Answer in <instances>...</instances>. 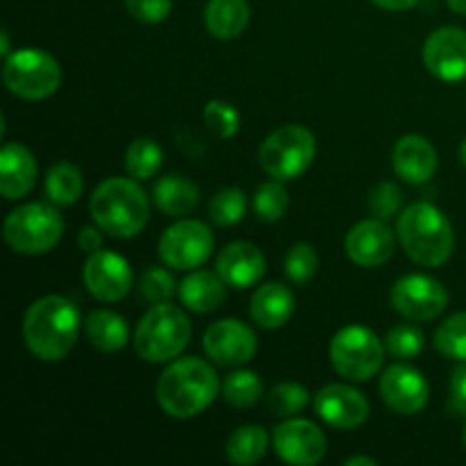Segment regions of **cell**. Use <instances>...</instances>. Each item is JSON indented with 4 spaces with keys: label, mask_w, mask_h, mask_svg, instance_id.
Masks as SVG:
<instances>
[{
    "label": "cell",
    "mask_w": 466,
    "mask_h": 466,
    "mask_svg": "<svg viewBox=\"0 0 466 466\" xmlns=\"http://www.w3.org/2000/svg\"><path fill=\"white\" fill-rule=\"evenodd\" d=\"M317 139L303 126H282L259 146V164L273 180L289 182L303 176L314 162Z\"/></svg>",
    "instance_id": "cell-7"
},
{
    "label": "cell",
    "mask_w": 466,
    "mask_h": 466,
    "mask_svg": "<svg viewBox=\"0 0 466 466\" xmlns=\"http://www.w3.org/2000/svg\"><path fill=\"white\" fill-rule=\"evenodd\" d=\"M86 291L100 303H118L132 287V268L123 255L112 250H96L86 258L85 271Z\"/></svg>",
    "instance_id": "cell-14"
},
{
    "label": "cell",
    "mask_w": 466,
    "mask_h": 466,
    "mask_svg": "<svg viewBox=\"0 0 466 466\" xmlns=\"http://www.w3.org/2000/svg\"><path fill=\"white\" fill-rule=\"evenodd\" d=\"M218 376L200 358L173 360L159 376L155 396L168 417L191 419L209 408L218 396Z\"/></svg>",
    "instance_id": "cell-2"
},
{
    "label": "cell",
    "mask_w": 466,
    "mask_h": 466,
    "mask_svg": "<svg viewBox=\"0 0 466 466\" xmlns=\"http://www.w3.org/2000/svg\"><path fill=\"white\" fill-rule=\"evenodd\" d=\"M380 396L391 412L414 417L428 405L431 385L421 371L399 362L380 376Z\"/></svg>",
    "instance_id": "cell-15"
},
{
    "label": "cell",
    "mask_w": 466,
    "mask_h": 466,
    "mask_svg": "<svg viewBox=\"0 0 466 466\" xmlns=\"http://www.w3.org/2000/svg\"><path fill=\"white\" fill-rule=\"evenodd\" d=\"M5 241L21 255L50 253L64 235V218L53 205L27 203L12 209L3 226Z\"/></svg>",
    "instance_id": "cell-6"
},
{
    "label": "cell",
    "mask_w": 466,
    "mask_h": 466,
    "mask_svg": "<svg viewBox=\"0 0 466 466\" xmlns=\"http://www.w3.org/2000/svg\"><path fill=\"white\" fill-rule=\"evenodd\" d=\"M80 312L64 296H44L23 317V341L41 362H59L76 346L82 326Z\"/></svg>",
    "instance_id": "cell-1"
},
{
    "label": "cell",
    "mask_w": 466,
    "mask_h": 466,
    "mask_svg": "<svg viewBox=\"0 0 466 466\" xmlns=\"http://www.w3.org/2000/svg\"><path fill=\"white\" fill-rule=\"evenodd\" d=\"M319 271V255L314 250V246L299 241V244L291 246L287 250L285 258V276L287 280H291L294 285L305 287Z\"/></svg>",
    "instance_id": "cell-36"
},
{
    "label": "cell",
    "mask_w": 466,
    "mask_h": 466,
    "mask_svg": "<svg viewBox=\"0 0 466 466\" xmlns=\"http://www.w3.org/2000/svg\"><path fill=\"white\" fill-rule=\"evenodd\" d=\"M449 7L455 14H466V0H449Z\"/></svg>",
    "instance_id": "cell-46"
},
{
    "label": "cell",
    "mask_w": 466,
    "mask_h": 466,
    "mask_svg": "<svg viewBox=\"0 0 466 466\" xmlns=\"http://www.w3.org/2000/svg\"><path fill=\"white\" fill-rule=\"evenodd\" d=\"M396 232L410 259L421 267H441L453 255V226L449 217L432 203H414L405 208L399 217Z\"/></svg>",
    "instance_id": "cell-4"
},
{
    "label": "cell",
    "mask_w": 466,
    "mask_h": 466,
    "mask_svg": "<svg viewBox=\"0 0 466 466\" xmlns=\"http://www.w3.org/2000/svg\"><path fill=\"white\" fill-rule=\"evenodd\" d=\"M205 126L218 137V139H232L239 132V112L226 100H209L203 109Z\"/></svg>",
    "instance_id": "cell-38"
},
{
    "label": "cell",
    "mask_w": 466,
    "mask_h": 466,
    "mask_svg": "<svg viewBox=\"0 0 466 466\" xmlns=\"http://www.w3.org/2000/svg\"><path fill=\"white\" fill-rule=\"evenodd\" d=\"M155 205L167 217H187L196 209L200 200V191L189 177H182L177 173L164 176L153 187Z\"/></svg>",
    "instance_id": "cell-24"
},
{
    "label": "cell",
    "mask_w": 466,
    "mask_h": 466,
    "mask_svg": "<svg viewBox=\"0 0 466 466\" xmlns=\"http://www.w3.org/2000/svg\"><path fill=\"white\" fill-rule=\"evenodd\" d=\"M214 250V235L203 221L182 218L159 237V258L177 271H194L203 267Z\"/></svg>",
    "instance_id": "cell-10"
},
{
    "label": "cell",
    "mask_w": 466,
    "mask_h": 466,
    "mask_svg": "<svg viewBox=\"0 0 466 466\" xmlns=\"http://www.w3.org/2000/svg\"><path fill=\"white\" fill-rule=\"evenodd\" d=\"M176 278L162 267H150L139 278V296L150 305L168 303L176 294Z\"/></svg>",
    "instance_id": "cell-37"
},
{
    "label": "cell",
    "mask_w": 466,
    "mask_h": 466,
    "mask_svg": "<svg viewBox=\"0 0 466 466\" xmlns=\"http://www.w3.org/2000/svg\"><path fill=\"white\" fill-rule=\"evenodd\" d=\"M77 246H80L86 255L103 248V232H100V228L98 226L80 228V232H77Z\"/></svg>",
    "instance_id": "cell-42"
},
{
    "label": "cell",
    "mask_w": 466,
    "mask_h": 466,
    "mask_svg": "<svg viewBox=\"0 0 466 466\" xmlns=\"http://www.w3.org/2000/svg\"><path fill=\"white\" fill-rule=\"evenodd\" d=\"M89 214L100 230L116 239H130L146 228L150 203L146 191L130 177H109L100 182L89 200Z\"/></svg>",
    "instance_id": "cell-3"
},
{
    "label": "cell",
    "mask_w": 466,
    "mask_h": 466,
    "mask_svg": "<svg viewBox=\"0 0 466 466\" xmlns=\"http://www.w3.org/2000/svg\"><path fill=\"white\" fill-rule=\"evenodd\" d=\"M423 64L435 77L444 82H460L466 77V32L446 25L432 32L423 44Z\"/></svg>",
    "instance_id": "cell-16"
},
{
    "label": "cell",
    "mask_w": 466,
    "mask_h": 466,
    "mask_svg": "<svg viewBox=\"0 0 466 466\" xmlns=\"http://www.w3.org/2000/svg\"><path fill=\"white\" fill-rule=\"evenodd\" d=\"M371 3L387 12H405V9H412L419 0H371Z\"/></svg>",
    "instance_id": "cell-43"
},
{
    "label": "cell",
    "mask_w": 466,
    "mask_h": 466,
    "mask_svg": "<svg viewBox=\"0 0 466 466\" xmlns=\"http://www.w3.org/2000/svg\"><path fill=\"white\" fill-rule=\"evenodd\" d=\"M85 335L89 344L100 353H116V350L126 349L127 339H130L126 319L112 309H94L85 319Z\"/></svg>",
    "instance_id": "cell-26"
},
{
    "label": "cell",
    "mask_w": 466,
    "mask_h": 466,
    "mask_svg": "<svg viewBox=\"0 0 466 466\" xmlns=\"http://www.w3.org/2000/svg\"><path fill=\"white\" fill-rule=\"evenodd\" d=\"M396 176L408 185H423L431 180L437 171V150L426 137L405 135L396 141L394 153H391Z\"/></svg>",
    "instance_id": "cell-20"
},
{
    "label": "cell",
    "mask_w": 466,
    "mask_h": 466,
    "mask_svg": "<svg viewBox=\"0 0 466 466\" xmlns=\"http://www.w3.org/2000/svg\"><path fill=\"white\" fill-rule=\"evenodd\" d=\"M426 346V335L419 326L412 323H400L394 326L385 337V349L396 360H414Z\"/></svg>",
    "instance_id": "cell-35"
},
{
    "label": "cell",
    "mask_w": 466,
    "mask_h": 466,
    "mask_svg": "<svg viewBox=\"0 0 466 466\" xmlns=\"http://www.w3.org/2000/svg\"><path fill=\"white\" fill-rule=\"evenodd\" d=\"M309 403V391L299 382H280L267 396V408L273 417L291 419Z\"/></svg>",
    "instance_id": "cell-34"
},
{
    "label": "cell",
    "mask_w": 466,
    "mask_h": 466,
    "mask_svg": "<svg viewBox=\"0 0 466 466\" xmlns=\"http://www.w3.org/2000/svg\"><path fill=\"white\" fill-rule=\"evenodd\" d=\"M449 410L460 417H466V362H460V367L451 373Z\"/></svg>",
    "instance_id": "cell-41"
},
{
    "label": "cell",
    "mask_w": 466,
    "mask_h": 466,
    "mask_svg": "<svg viewBox=\"0 0 466 466\" xmlns=\"http://www.w3.org/2000/svg\"><path fill=\"white\" fill-rule=\"evenodd\" d=\"M248 200L239 187H226L209 200V218L218 228H232L246 217Z\"/></svg>",
    "instance_id": "cell-31"
},
{
    "label": "cell",
    "mask_w": 466,
    "mask_h": 466,
    "mask_svg": "<svg viewBox=\"0 0 466 466\" xmlns=\"http://www.w3.org/2000/svg\"><path fill=\"white\" fill-rule=\"evenodd\" d=\"M460 162L466 167V139L462 141V146H460Z\"/></svg>",
    "instance_id": "cell-47"
},
{
    "label": "cell",
    "mask_w": 466,
    "mask_h": 466,
    "mask_svg": "<svg viewBox=\"0 0 466 466\" xmlns=\"http://www.w3.org/2000/svg\"><path fill=\"white\" fill-rule=\"evenodd\" d=\"M226 287L228 285L218 273L205 271V268L196 271L194 268V273H189L177 287V296H180V303L191 312L209 314L223 305Z\"/></svg>",
    "instance_id": "cell-23"
},
{
    "label": "cell",
    "mask_w": 466,
    "mask_h": 466,
    "mask_svg": "<svg viewBox=\"0 0 466 466\" xmlns=\"http://www.w3.org/2000/svg\"><path fill=\"white\" fill-rule=\"evenodd\" d=\"M268 437L267 428L262 426H241L228 437L226 444V458L228 462L239 464V466H250L258 464L259 460L267 455L268 451Z\"/></svg>",
    "instance_id": "cell-27"
},
{
    "label": "cell",
    "mask_w": 466,
    "mask_h": 466,
    "mask_svg": "<svg viewBox=\"0 0 466 466\" xmlns=\"http://www.w3.org/2000/svg\"><path fill=\"white\" fill-rule=\"evenodd\" d=\"M278 458L294 466H314L328 453V440L317 423L308 419H287L273 431Z\"/></svg>",
    "instance_id": "cell-12"
},
{
    "label": "cell",
    "mask_w": 466,
    "mask_h": 466,
    "mask_svg": "<svg viewBox=\"0 0 466 466\" xmlns=\"http://www.w3.org/2000/svg\"><path fill=\"white\" fill-rule=\"evenodd\" d=\"M267 271L264 253L250 241H232L218 253L217 273L223 278L228 287L235 289H248Z\"/></svg>",
    "instance_id": "cell-19"
},
{
    "label": "cell",
    "mask_w": 466,
    "mask_h": 466,
    "mask_svg": "<svg viewBox=\"0 0 466 466\" xmlns=\"http://www.w3.org/2000/svg\"><path fill=\"white\" fill-rule=\"evenodd\" d=\"M162 146L150 137H139L126 150V168L135 180H148L162 168Z\"/></svg>",
    "instance_id": "cell-29"
},
{
    "label": "cell",
    "mask_w": 466,
    "mask_h": 466,
    "mask_svg": "<svg viewBox=\"0 0 466 466\" xmlns=\"http://www.w3.org/2000/svg\"><path fill=\"white\" fill-rule=\"evenodd\" d=\"M0 55H3V57H9V55H12V48H9L7 30H0Z\"/></svg>",
    "instance_id": "cell-45"
},
{
    "label": "cell",
    "mask_w": 466,
    "mask_h": 466,
    "mask_svg": "<svg viewBox=\"0 0 466 466\" xmlns=\"http://www.w3.org/2000/svg\"><path fill=\"white\" fill-rule=\"evenodd\" d=\"M464 446H466V426H464Z\"/></svg>",
    "instance_id": "cell-48"
},
{
    "label": "cell",
    "mask_w": 466,
    "mask_h": 466,
    "mask_svg": "<svg viewBox=\"0 0 466 466\" xmlns=\"http://www.w3.org/2000/svg\"><path fill=\"white\" fill-rule=\"evenodd\" d=\"M123 5L135 21L155 25V23H162L164 18H168L173 0H123Z\"/></svg>",
    "instance_id": "cell-40"
},
{
    "label": "cell",
    "mask_w": 466,
    "mask_h": 466,
    "mask_svg": "<svg viewBox=\"0 0 466 466\" xmlns=\"http://www.w3.org/2000/svg\"><path fill=\"white\" fill-rule=\"evenodd\" d=\"M264 394V385L255 371H232L228 373L221 385V396L232 408H253Z\"/></svg>",
    "instance_id": "cell-30"
},
{
    "label": "cell",
    "mask_w": 466,
    "mask_h": 466,
    "mask_svg": "<svg viewBox=\"0 0 466 466\" xmlns=\"http://www.w3.org/2000/svg\"><path fill=\"white\" fill-rule=\"evenodd\" d=\"M3 82L23 100H46L62 85V68L50 53L23 48L5 57Z\"/></svg>",
    "instance_id": "cell-8"
},
{
    "label": "cell",
    "mask_w": 466,
    "mask_h": 466,
    "mask_svg": "<svg viewBox=\"0 0 466 466\" xmlns=\"http://www.w3.org/2000/svg\"><path fill=\"white\" fill-rule=\"evenodd\" d=\"M344 248L350 262H355L358 267H382L394 255V230L382 218H367V221H360L350 228L349 235H346Z\"/></svg>",
    "instance_id": "cell-18"
},
{
    "label": "cell",
    "mask_w": 466,
    "mask_h": 466,
    "mask_svg": "<svg viewBox=\"0 0 466 466\" xmlns=\"http://www.w3.org/2000/svg\"><path fill=\"white\" fill-rule=\"evenodd\" d=\"M391 308L408 321H432L449 305V291L431 276H405L391 287Z\"/></svg>",
    "instance_id": "cell-11"
},
{
    "label": "cell",
    "mask_w": 466,
    "mask_h": 466,
    "mask_svg": "<svg viewBox=\"0 0 466 466\" xmlns=\"http://www.w3.org/2000/svg\"><path fill=\"white\" fill-rule=\"evenodd\" d=\"M36 164L35 155L23 144H5L0 150V194L7 200H18L32 191L36 185Z\"/></svg>",
    "instance_id": "cell-21"
},
{
    "label": "cell",
    "mask_w": 466,
    "mask_h": 466,
    "mask_svg": "<svg viewBox=\"0 0 466 466\" xmlns=\"http://www.w3.org/2000/svg\"><path fill=\"white\" fill-rule=\"evenodd\" d=\"M85 177L82 171L71 162H59L50 167L46 176V196L55 205H73L82 196Z\"/></svg>",
    "instance_id": "cell-28"
},
{
    "label": "cell",
    "mask_w": 466,
    "mask_h": 466,
    "mask_svg": "<svg viewBox=\"0 0 466 466\" xmlns=\"http://www.w3.org/2000/svg\"><path fill=\"white\" fill-rule=\"evenodd\" d=\"M294 294L282 282H267L250 299V319L264 330H278L294 317Z\"/></svg>",
    "instance_id": "cell-22"
},
{
    "label": "cell",
    "mask_w": 466,
    "mask_h": 466,
    "mask_svg": "<svg viewBox=\"0 0 466 466\" xmlns=\"http://www.w3.org/2000/svg\"><path fill=\"white\" fill-rule=\"evenodd\" d=\"M203 349L205 355L218 367H241L258 353V337L246 323L223 319L205 330Z\"/></svg>",
    "instance_id": "cell-13"
},
{
    "label": "cell",
    "mask_w": 466,
    "mask_h": 466,
    "mask_svg": "<svg viewBox=\"0 0 466 466\" xmlns=\"http://www.w3.org/2000/svg\"><path fill=\"white\" fill-rule=\"evenodd\" d=\"M385 346L380 337L364 326H346L332 337L330 362L346 380L364 382L378 376L385 360Z\"/></svg>",
    "instance_id": "cell-9"
},
{
    "label": "cell",
    "mask_w": 466,
    "mask_h": 466,
    "mask_svg": "<svg viewBox=\"0 0 466 466\" xmlns=\"http://www.w3.org/2000/svg\"><path fill=\"white\" fill-rule=\"evenodd\" d=\"M287 208H289V194H287L282 180H273L271 177V180L259 185V189L255 191L253 209L255 214H258L259 221H280L287 214Z\"/></svg>",
    "instance_id": "cell-32"
},
{
    "label": "cell",
    "mask_w": 466,
    "mask_h": 466,
    "mask_svg": "<svg viewBox=\"0 0 466 466\" xmlns=\"http://www.w3.org/2000/svg\"><path fill=\"white\" fill-rule=\"evenodd\" d=\"M314 410L335 431H355L369 419V400L349 385H326L314 396Z\"/></svg>",
    "instance_id": "cell-17"
},
{
    "label": "cell",
    "mask_w": 466,
    "mask_h": 466,
    "mask_svg": "<svg viewBox=\"0 0 466 466\" xmlns=\"http://www.w3.org/2000/svg\"><path fill=\"white\" fill-rule=\"evenodd\" d=\"M344 466H378V460L367 458V455H355V458H349Z\"/></svg>",
    "instance_id": "cell-44"
},
{
    "label": "cell",
    "mask_w": 466,
    "mask_h": 466,
    "mask_svg": "<svg viewBox=\"0 0 466 466\" xmlns=\"http://www.w3.org/2000/svg\"><path fill=\"white\" fill-rule=\"evenodd\" d=\"M400 203H403V194H400L399 187L394 182H380L371 189L369 194V208L376 214L378 218L387 221V218L394 217L399 212Z\"/></svg>",
    "instance_id": "cell-39"
},
{
    "label": "cell",
    "mask_w": 466,
    "mask_h": 466,
    "mask_svg": "<svg viewBox=\"0 0 466 466\" xmlns=\"http://www.w3.org/2000/svg\"><path fill=\"white\" fill-rule=\"evenodd\" d=\"M250 23L248 0H208L205 25L217 39H237Z\"/></svg>",
    "instance_id": "cell-25"
},
{
    "label": "cell",
    "mask_w": 466,
    "mask_h": 466,
    "mask_svg": "<svg viewBox=\"0 0 466 466\" xmlns=\"http://www.w3.org/2000/svg\"><path fill=\"white\" fill-rule=\"evenodd\" d=\"M189 339L191 321L182 308L159 303L153 305L137 323L135 350L144 362L164 364L180 358Z\"/></svg>",
    "instance_id": "cell-5"
},
{
    "label": "cell",
    "mask_w": 466,
    "mask_h": 466,
    "mask_svg": "<svg viewBox=\"0 0 466 466\" xmlns=\"http://www.w3.org/2000/svg\"><path fill=\"white\" fill-rule=\"evenodd\" d=\"M435 349L444 358L466 362V312L453 314L437 328Z\"/></svg>",
    "instance_id": "cell-33"
}]
</instances>
